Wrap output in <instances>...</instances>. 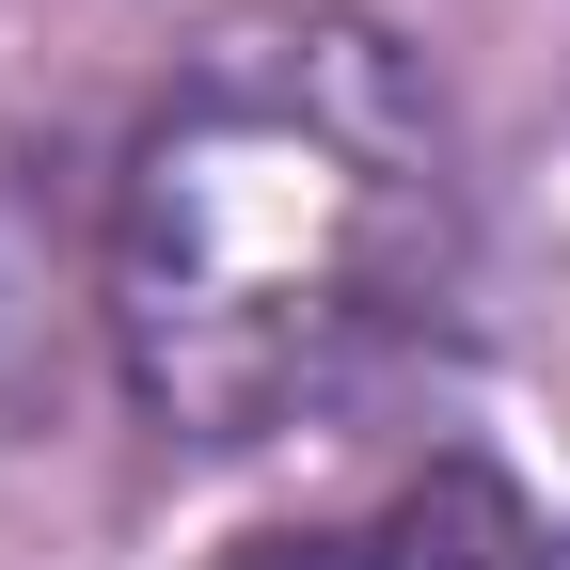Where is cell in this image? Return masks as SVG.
I'll return each mask as SVG.
<instances>
[{
  "label": "cell",
  "instance_id": "7a4b0ae2",
  "mask_svg": "<svg viewBox=\"0 0 570 570\" xmlns=\"http://www.w3.org/2000/svg\"><path fill=\"white\" fill-rule=\"evenodd\" d=\"M223 570H539V508L475 460H428L396 475L381 508H333V523H269Z\"/></svg>",
  "mask_w": 570,
  "mask_h": 570
},
{
  "label": "cell",
  "instance_id": "6da1fadb",
  "mask_svg": "<svg viewBox=\"0 0 570 570\" xmlns=\"http://www.w3.org/2000/svg\"><path fill=\"white\" fill-rule=\"evenodd\" d=\"M460 285V159L412 48L333 0L190 32L111 175V348L190 444L348 412Z\"/></svg>",
  "mask_w": 570,
  "mask_h": 570
}]
</instances>
